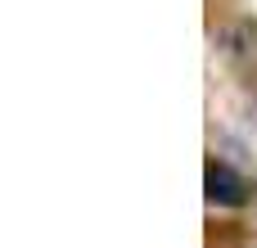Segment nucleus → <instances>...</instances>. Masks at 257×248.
<instances>
[{
  "instance_id": "1",
  "label": "nucleus",
  "mask_w": 257,
  "mask_h": 248,
  "mask_svg": "<svg viewBox=\"0 0 257 248\" xmlns=\"http://www.w3.org/2000/svg\"><path fill=\"white\" fill-rule=\"evenodd\" d=\"M208 199L212 203H244V181L226 163H208Z\"/></svg>"
}]
</instances>
